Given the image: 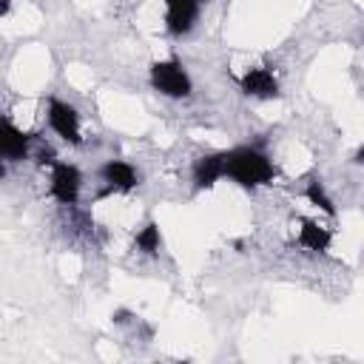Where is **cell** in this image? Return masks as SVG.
Masks as SVG:
<instances>
[{
  "instance_id": "cell-12",
  "label": "cell",
  "mask_w": 364,
  "mask_h": 364,
  "mask_svg": "<svg viewBox=\"0 0 364 364\" xmlns=\"http://www.w3.org/2000/svg\"><path fill=\"white\" fill-rule=\"evenodd\" d=\"M304 199L310 202V205H316V208H321L327 216H336V205H333V199L327 196V191H324V185H321V179H307V185H304Z\"/></svg>"
},
{
  "instance_id": "cell-8",
  "label": "cell",
  "mask_w": 364,
  "mask_h": 364,
  "mask_svg": "<svg viewBox=\"0 0 364 364\" xmlns=\"http://www.w3.org/2000/svg\"><path fill=\"white\" fill-rule=\"evenodd\" d=\"M100 176L102 182H108L111 191H134L139 185V173L134 165H128L125 159H108L102 168H100Z\"/></svg>"
},
{
  "instance_id": "cell-9",
  "label": "cell",
  "mask_w": 364,
  "mask_h": 364,
  "mask_svg": "<svg viewBox=\"0 0 364 364\" xmlns=\"http://www.w3.org/2000/svg\"><path fill=\"white\" fill-rule=\"evenodd\" d=\"M225 162L228 154H205L193 162V185L196 188H210L225 176Z\"/></svg>"
},
{
  "instance_id": "cell-7",
  "label": "cell",
  "mask_w": 364,
  "mask_h": 364,
  "mask_svg": "<svg viewBox=\"0 0 364 364\" xmlns=\"http://www.w3.org/2000/svg\"><path fill=\"white\" fill-rule=\"evenodd\" d=\"M28 145H31V134H26L23 128H17L11 122V117L3 119V134H0V156L3 162H20L28 156Z\"/></svg>"
},
{
  "instance_id": "cell-1",
  "label": "cell",
  "mask_w": 364,
  "mask_h": 364,
  "mask_svg": "<svg viewBox=\"0 0 364 364\" xmlns=\"http://www.w3.org/2000/svg\"><path fill=\"white\" fill-rule=\"evenodd\" d=\"M228 154V162H225V176H230L236 185L242 188H259V185H267L273 182L276 176V168L270 162V156L256 148V145H239L233 151H225Z\"/></svg>"
},
{
  "instance_id": "cell-3",
  "label": "cell",
  "mask_w": 364,
  "mask_h": 364,
  "mask_svg": "<svg viewBox=\"0 0 364 364\" xmlns=\"http://www.w3.org/2000/svg\"><path fill=\"white\" fill-rule=\"evenodd\" d=\"M48 125L51 131L68 142V145H82V131H80V114L74 105L63 100H48Z\"/></svg>"
},
{
  "instance_id": "cell-4",
  "label": "cell",
  "mask_w": 364,
  "mask_h": 364,
  "mask_svg": "<svg viewBox=\"0 0 364 364\" xmlns=\"http://www.w3.org/2000/svg\"><path fill=\"white\" fill-rule=\"evenodd\" d=\"M80 188H82V173L77 165H68V162H54V171H51V196L60 202V205H74L80 199Z\"/></svg>"
},
{
  "instance_id": "cell-6",
  "label": "cell",
  "mask_w": 364,
  "mask_h": 364,
  "mask_svg": "<svg viewBox=\"0 0 364 364\" xmlns=\"http://www.w3.org/2000/svg\"><path fill=\"white\" fill-rule=\"evenodd\" d=\"M199 0H165V28L176 37L188 34L196 26Z\"/></svg>"
},
{
  "instance_id": "cell-5",
  "label": "cell",
  "mask_w": 364,
  "mask_h": 364,
  "mask_svg": "<svg viewBox=\"0 0 364 364\" xmlns=\"http://www.w3.org/2000/svg\"><path fill=\"white\" fill-rule=\"evenodd\" d=\"M239 88L247 97H256V100H273V97H279V80H276V74L267 65L247 68L239 77Z\"/></svg>"
},
{
  "instance_id": "cell-10",
  "label": "cell",
  "mask_w": 364,
  "mask_h": 364,
  "mask_svg": "<svg viewBox=\"0 0 364 364\" xmlns=\"http://www.w3.org/2000/svg\"><path fill=\"white\" fill-rule=\"evenodd\" d=\"M333 242V233L330 228L313 222V219H301V228H299V245L304 250H313V253H324Z\"/></svg>"
},
{
  "instance_id": "cell-11",
  "label": "cell",
  "mask_w": 364,
  "mask_h": 364,
  "mask_svg": "<svg viewBox=\"0 0 364 364\" xmlns=\"http://www.w3.org/2000/svg\"><path fill=\"white\" fill-rule=\"evenodd\" d=\"M159 245H162V236H159V228L154 222H148L145 228L136 230V239H134V250L145 253V256H156L159 253Z\"/></svg>"
},
{
  "instance_id": "cell-2",
  "label": "cell",
  "mask_w": 364,
  "mask_h": 364,
  "mask_svg": "<svg viewBox=\"0 0 364 364\" xmlns=\"http://www.w3.org/2000/svg\"><path fill=\"white\" fill-rule=\"evenodd\" d=\"M151 85H154L159 94L171 97V100L191 97V91H193V82H191L188 71H185L182 63H176V60H156V63L151 65Z\"/></svg>"
},
{
  "instance_id": "cell-13",
  "label": "cell",
  "mask_w": 364,
  "mask_h": 364,
  "mask_svg": "<svg viewBox=\"0 0 364 364\" xmlns=\"http://www.w3.org/2000/svg\"><path fill=\"white\" fill-rule=\"evenodd\" d=\"M353 162H355V165H364V145H361V148L353 154Z\"/></svg>"
}]
</instances>
